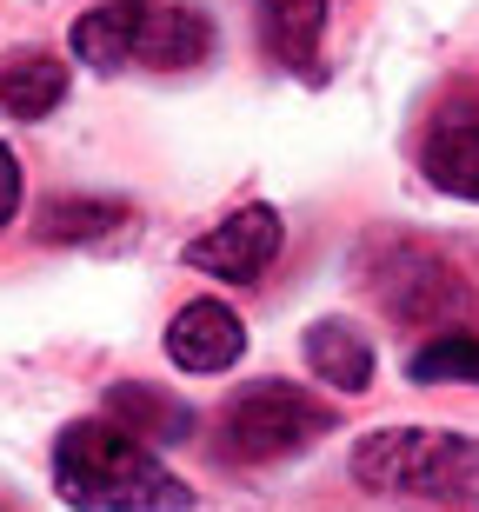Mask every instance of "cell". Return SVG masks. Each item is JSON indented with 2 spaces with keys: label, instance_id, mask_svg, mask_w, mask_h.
I'll list each match as a JSON object with an SVG mask.
<instances>
[{
  "label": "cell",
  "instance_id": "cell-1",
  "mask_svg": "<svg viewBox=\"0 0 479 512\" xmlns=\"http://www.w3.org/2000/svg\"><path fill=\"white\" fill-rule=\"evenodd\" d=\"M54 486L74 512H187L193 486L173 479L147 439L114 419H74L54 446Z\"/></svg>",
  "mask_w": 479,
  "mask_h": 512
},
{
  "label": "cell",
  "instance_id": "cell-5",
  "mask_svg": "<svg viewBox=\"0 0 479 512\" xmlns=\"http://www.w3.org/2000/svg\"><path fill=\"white\" fill-rule=\"evenodd\" d=\"M280 247H287L280 213H273V207H240V213H227L213 233H200V240H193V247H187V266H193V273H213V280L247 286V280H260V273L280 260Z\"/></svg>",
  "mask_w": 479,
  "mask_h": 512
},
{
  "label": "cell",
  "instance_id": "cell-4",
  "mask_svg": "<svg viewBox=\"0 0 479 512\" xmlns=\"http://www.w3.org/2000/svg\"><path fill=\"white\" fill-rule=\"evenodd\" d=\"M320 433H333V413L326 399H313L307 386L293 380H253L227 399L220 413V453L240 459V466H267V459H287L300 446H313Z\"/></svg>",
  "mask_w": 479,
  "mask_h": 512
},
{
  "label": "cell",
  "instance_id": "cell-7",
  "mask_svg": "<svg viewBox=\"0 0 479 512\" xmlns=\"http://www.w3.org/2000/svg\"><path fill=\"white\" fill-rule=\"evenodd\" d=\"M107 419L127 426L134 439H147V446L193 439V406H187V399H173V393H160V386H147V380L107 386Z\"/></svg>",
  "mask_w": 479,
  "mask_h": 512
},
{
  "label": "cell",
  "instance_id": "cell-2",
  "mask_svg": "<svg viewBox=\"0 0 479 512\" xmlns=\"http://www.w3.org/2000/svg\"><path fill=\"white\" fill-rule=\"evenodd\" d=\"M74 60H87L94 74H187L213 54V20L180 0H107L94 14L74 20Z\"/></svg>",
  "mask_w": 479,
  "mask_h": 512
},
{
  "label": "cell",
  "instance_id": "cell-9",
  "mask_svg": "<svg viewBox=\"0 0 479 512\" xmlns=\"http://www.w3.org/2000/svg\"><path fill=\"white\" fill-rule=\"evenodd\" d=\"M307 366H313V380L340 386V393H366L373 386V346H366V333L353 320H313Z\"/></svg>",
  "mask_w": 479,
  "mask_h": 512
},
{
  "label": "cell",
  "instance_id": "cell-11",
  "mask_svg": "<svg viewBox=\"0 0 479 512\" xmlns=\"http://www.w3.org/2000/svg\"><path fill=\"white\" fill-rule=\"evenodd\" d=\"M67 100V60L54 54H20L0 67V107L14 120H47Z\"/></svg>",
  "mask_w": 479,
  "mask_h": 512
},
{
  "label": "cell",
  "instance_id": "cell-3",
  "mask_svg": "<svg viewBox=\"0 0 479 512\" xmlns=\"http://www.w3.org/2000/svg\"><path fill=\"white\" fill-rule=\"evenodd\" d=\"M353 479L366 493H413L479 512V439L440 426H386L353 446Z\"/></svg>",
  "mask_w": 479,
  "mask_h": 512
},
{
  "label": "cell",
  "instance_id": "cell-14",
  "mask_svg": "<svg viewBox=\"0 0 479 512\" xmlns=\"http://www.w3.org/2000/svg\"><path fill=\"white\" fill-rule=\"evenodd\" d=\"M14 213H20V160L7 153V140H0V233H7Z\"/></svg>",
  "mask_w": 479,
  "mask_h": 512
},
{
  "label": "cell",
  "instance_id": "cell-12",
  "mask_svg": "<svg viewBox=\"0 0 479 512\" xmlns=\"http://www.w3.org/2000/svg\"><path fill=\"white\" fill-rule=\"evenodd\" d=\"M127 220L120 200H94V193H74V200H54L47 220H40V240H60V247H74V240H100V233H114Z\"/></svg>",
  "mask_w": 479,
  "mask_h": 512
},
{
  "label": "cell",
  "instance_id": "cell-13",
  "mask_svg": "<svg viewBox=\"0 0 479 512\" xmlns=\"http://www.w3.org/2000/svg\"><path fill=\"white\" fill-rule=\"evenodd\" d=\"M406 373L420 386H453V380L479 386V340L473 333H440V340H426L420 353L406 360Z\"/></svg>",
  "mask_w": 479,
  "mask_h": 512
},
{
  "label": "cell",
  "instance_id": "cell-6",
  "mask_svg": "<svg viewBox=\"0 0 479 512\" xmlns=\"http://www.w3.org/2000/svg\"><path fill=\"white\" fill-rule=\"evenodd\" d=\"M247 353V326L227 300H187L167 326V360L180 373H227Z\"/></svg>",
  "mask_w": 479,
  "mask_h": 512
},
{
  "label": "cell",
  "instance_id": "cell-10",
  "mask_svg": "<svg viewBox=\"0 0 479 512\" xmlns=\"http://www.w3.org/2000/svg\"><path fill=\"white\" fill-rule=\"evenodd\" d=\"M426 180L440 193L479 200V114H446L440 127L426 133Z\"/></svg>",
  "mask_w": 479,
  "mask_h": 512
},
{
  "label": "cell",
  "instance_id": "cell-8",
  "mask_svg": "<svg viewBox=\"0 0 479 512\" xmlns=\"http://www.w3.org/2000/svg\"><path fill=\"white\" fill-rule=\"evenodd\" d=\"M326 7L333 0H260V40L287 74H313L326 34Z\"/></svg>",
  "mask_w": 479,
  "mask_h": 512
}]
</instances>
